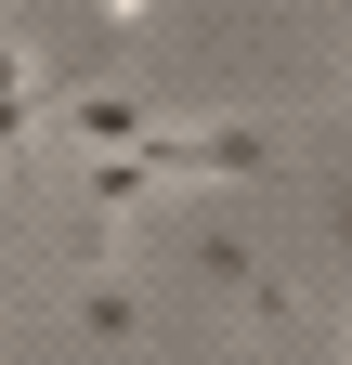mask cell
<instances>
[{"instance_id": "1", "label": "cell", "mask_w": 352, "mask_h": 365, "mask_svg": "<svg viewBox=\"0 0 352 365\" xmlns=\"http://www.w3.org/2000/svg\"><path fill=\"white\" fill-rule=\"evenodd\" d=\"M170 182H209V170H261V157H274V144H261V130H157V144H144Z\"/></svg>"}, {"instance_id": "2", "label": "cell", "mask_w": 352, "mask_h": 365, "mask_svg": "<svg viewBox=\"0 0 352 365\" xmlns=\"http://www.w3.org/2000/svg\"><path fill=\"white\" fill-rule=\"evenodd\" d=\"M157 157H92V170H78V222H144L157 209Z\"/></svg>"}, {"instance_id": "3", "label": "cell", "mask_w": 352, "mask_h": 365, "mask_svg": "<svg viewBox=\"0 0 352 365\" xmlns=\"http://www.w3.org/2000/svg\"><path fill=\"white\" fill-rule=\"evenodd\" d=\"M66 130H78L92 157H144V144H157V118L130 105V91H78V105H66Z\"/></svg>"}, {"instance_id": "4", "label": "cell", "mask_w": 352, "mask_h": 365, "mask_svg": "<svg viewBox=\"0 0 352 365\" xmlns=\"http://www.w3.org/2000/svg\"><path fill=\"white\" fill-rule=\"evenodd\" d=\"M209 274H222V287L261 313V327H300V300L274 287V274H261V248H248V235H209Z\"/></svg>"}, {"instance_id": "5", "label": "cell", "mask_w": 352, "mask_h": 365, "mask_svg": "<svg viewBox=\"0 0 352 365\" xmlns=\"http://www.w3.org/2000/svg\"><path fill=\"white\" fill-rule=\"evenodd\" d=\"M78 327H92V339H144V300H130L118 274L92 261V274H78Z\"/></svg>"}, {"instance_id": "6", "label": "cell", "mask_w": 352, "mask_h": 365, "mask_svg": "<svg viewBox=\"0 0 352 365\" xmlns=\"http://www.w3.org/2000/svg\"><path fill=\"white\" fill-rule=\"evenodd\" d=\"M39 118H53V105H39V91H14V105H0V157H14V144H26Z\"/></svg>"}, {"instance_id": "7", "label": "cell", "mask_w": 352, "mask_h": 365, "mask_svg": "<svg viewBox=\"0 0 352 365\" xmlns=\"http://www.w3.org/2000/svg\"><path fill=\"white\" fill-rule=\"evenodd\" d=\"M14 91H39V78H26V53H14V26H0V105H14Z\"/></svg>"}, {"instance_id": "8", "label": "cell", "mask_w": 352, "mask_h": 365, "mask_svg": "<svg viewBox=\"0 0 352 365\" xmlns=\"http://www.w3.org/2000/svg\"><path fill=\"white\" fill-rule=\"evenodd\" d=\"M326 235H339V274H352V196L339 182H326Z\"/></svg>"}, {"instance_id": "9", "label": "cell", "mask_w": 352, "mask_h": 365, "mask_svg": "<svg viewBox=\"0 0 352 365\" xmlns=\"http://www.w3.org/2000/svg\"><path fill=\"white\" fill-rule=\"evenodd\" d=\"M0 26H14V0H0Z\"/></svg>"}]
</instances>
